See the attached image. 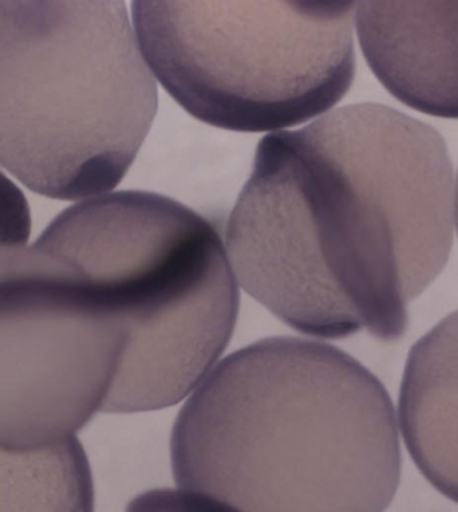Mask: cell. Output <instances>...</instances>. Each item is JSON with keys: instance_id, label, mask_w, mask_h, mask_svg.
Here are the masks:
<instances>
[{"instance_id": "1", "label": "cell", "mask_w": 458, "mask_h": 512, "mask_svg": "<svg viewBox=\"0 0 458 512\" xmlns=\"http://www.w3.org/2000/svg\"><path fill=\"white\" fill-rule=\"evenodd\" d=\"M453 167L432 126L357 104L270 133L225 247L244 291L292 329L397 341L453 246Z\"/></svg>"}, {"instance_id": "2", "label": "cell", "mask_w": 458, "mask_h": 512, "mask_svg": "<svg viewBox=\"0 0 458 512\" xmlns=\"http://www.w3.org/2000/svg\"><path fill=\"white\" fill-rule=\"evenodd\" d=\"M181 490L239 512H384L401 479L381 381L334 346L256 342L200 382L173 428Z\"/></svg>"}, {"instance_id": "3", "label": "cell", "mask_w": 458, "mask_h": 512, "mask_svg": "<svg viewBox=\"0 0 458 512\" xmlns=\"http://www.w3.org/2000/svg\"><path fill=\"white\" fill-rule=\"evenodd\" d=\"M37 243L66 259L129 334L104 412L171 407L215 368L239 290L203 216L167 196L113 192L61 212Z\"/></svg>"}, {"instance_id": "4", "label": "cell", "mask_w": 458, "mask_h": 512, "mask_svg": "<svg viewBox=\"0 0 458 512\" xmlns=\"http://www.w3.org/2000/svg\"><path fill=\"white\" fill-rule=\"evenodd\" d=\"M157 105L125 2H0V167L35 194L112 191Z\"/></svg>"}, {"instance_id": "5", "label": "cell", "mask_w": 458, "mask_h": 512, "mask_svg": "<svg viewBox=\"0 0 458 512\" xmlns=\"http://www.w3.org/2000/svg\"><path fill=\"white\" fill-rule=\"evenodd\" d=\"M354 2L132 3L142 55L191 116L225 131L300 125L354 81Z\"/></svg>"}, {"instance_id": "6", "label": "cell", "mask_w": 458, "mask_h": 512, "mask_svg": "<svg viewBox=\"0 0 458 512\" xmlns=\"http://www.w3.org/2000/svg\"><path fill=\"white\" fill-rule=\"evenodd\" d=\"M129 334L78 271L39 246L0 251V451L73 439L104 411Z\"/></svg>"}, {"instance_id": "7", "label": "cell", "mask_w": 458, "mask_h": 512, "mask_svg": "<svg viewBox=\"0 0 458 512\" xmlns=\"http://www.w3.org/2000/svg\"><path fill=\"white\" fill-rule=\"evenodd\" d=\"M359 43L402 104L458 120V2L357 3Z\"/></svg>"}, {"instance_id": "8", "label": "cell", "mask_w": 458, "mask_h": 512, "mask_svg": "<svg viewBox=\"0 0 458 512\" xmlns=\"http://www.w3.org/2000/svg\"><path fill=\"white\" fill-rule=\"evenodd\" d=\"M400 424L418 470L458 503V311L410 350L401 385Z\"/></svg>"}, {"instance_id": "9", "label": "cell", "mask_w": 458, "mask_h": 512, "mask_svg": "<svg viewBox=\"0 0 458 512\" xmlns=\"http://www.w3.org/2000/svg\"><path fill=\"white\" fill-rule=\"evenodd\" d=\"M0 512H94L92 470L80 441L29 454L0 451Z\"/></svg>"}, {"instance_id": "10", "label": "cell", "mask_w": 458, "mask_h": 512, "mask_svg": "<svg viewBox=\"0 0 458 512\" xmlns=\"http://www.w3.org/2000/svg\"><path fill=\"white\" fill-rule=\"evenodd\" d=\"M30 234L31 214L26 196L0 171V251L27 246Z\"/></svg>"}, {"instance_id": "11", "label": "cell", "mask_w": 458, "mask_h": 512, "mask_svg": "<svg viewBox=\"0 0 458 512\" xmlns=\"http://www.w3.org/2000/svg\"><path fill=\"white\" fill-rule=\"evenodd\" d=\"M126 512H239L219 500L187 490H155L138 495Z\"/></svg>"}, {"instance_id": "12", "label": "cell", "mask_w": 458, "mask_h": 512, "mask_svg": "<svg viewBox=\"0 0 458 512\" xmlns=\"http://www.w3.org/2000/svg\"><path fill=\"white\" fill-rule=\"evenodd\" d=\"M456 215H457V230H458V177H457V192H456Z\"/></svg>"}]
</instances>
